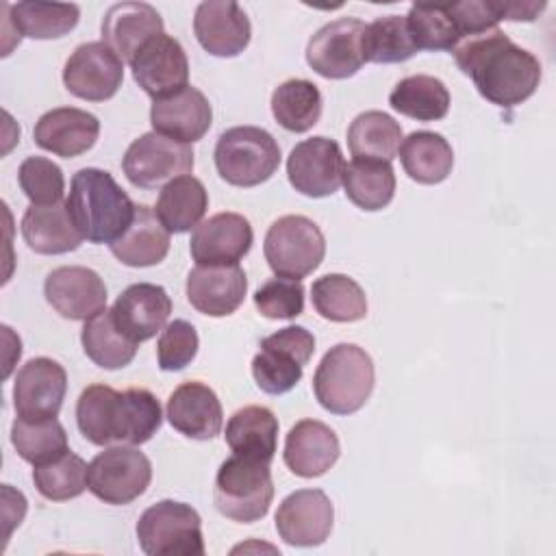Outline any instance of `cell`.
Segmentation results:
<instances>
[{
  "instance_id": "obj_30",
  "label": "cell",
  "mask_w": 556,
  "mask_h": 556,
  "mask_svg": "<svg viewBox=\"0 0 556 556\" xmlns=\"http://www.w3.org/2000/svg\"><path fill=\"white\" fill-rule=\"evenodd\" d=\"M109 248L111 254L128 267H152L167 256L169 232L156 217L154 208L137 204L132 224Z\"/></svg>"
},
{
  "instance_id": "obj_42",
  "label": "cell",
  "mask_w": 556,
  "mask_h": 556,
  "mask_svg": "<svg viewBox=\"0 0 556 556\" xmlns=\"http://www.w3.org/2000/svg\"><path fill=\"white\" fill-rule=\"evenodd\" d=\"M406 26L417 50H447L460 43V30L447 4H413Z\"/></svg>"
},
{
  "instance_id": "obj_47",
  "label": "cell",
  "mask_w": 556,
  "mask_h": 556,
  "mask_svg": "<svg viewBox=\"0 0 556 556\" xmlns=\"http://www.w3.org/2000/svg\"><path fill=\"white\" fill-rule=\"evenodd\" d=\"M547 4L541 2H513V0H497V13L500 20H508V22H532L539 17V13L545 9Z\"/></svg>"
},
{
  "instance_id": "obj_2",
  "label": "cell",
  "mask_w": 556,
  "mask_h": 556,
  "mask_svg": "<svg viewBox=\"0 0 556 556\" xmlns=\"http://www.w3.org/2000/svg\"><path fill=\"white\" fill-rule=\"evenodd\" d=\"M76 424L93 445H141L159 432L163 410L148 389L115 391L109 384H89L78 395Z\"/></svg>"
},
{
  "instance_id": "obj_32",
  "label": "cell",
  "mask_w": 556,
  "mask_h": 556,
  "mask_svg": "<svg viewBox=\"0 0 556 556\" xmlns=\"http://www.w3.org/2000/svg\"><path fill=\"white\" fill-rule=\"evenodd\" d=\"M400 163L419 185L443 182L454 167V150L447 139L432 130H415L400 143Z\"/></svg>"
},
{
  "instance_id": "obj_20",
  "label": "cell",
  "mask_w": 556,
  "mask_h": 556,
  "mask_svg": "<svg viewBox=\"0 0 556 556\" xmlns=\"http://www.w3.org/2000/svg\"><path fill=\"white\" fill-rule=\"evenodd\" d=\"M193 33L198 43L213 56L230 59L241 54L252 37L245 11L232 0L200 2L193 15Z\"/></svg>"
},
{
  "instance_id": "obj_28",
  "label": "cell",
  "mask_w": 556,
  "mask_h": 556,
  "mask_svg": "<svg viewBox=\"0 0 556 556\" xmlns=\"http://www.w3.org/2000/svg\"><path fill=\"white\" fill-rule=\"evenodd\" d=\"M22 237L37 254H65L80 248L85 241L76 230L70 211L63 202L50 206L30 204L22 217Z\"/></svg>"
},
{
  "instance_id": "obj_11",
  "label": "cell",
  "mask_w": 556,
  "mask_h": 556,
  "mask_svg": "<svg viewBox=\"0 0 556 556\" xmlns=\"http://www.w3.org/2000/svg\"><path fill=\"white\" fill-rule=\"evenodd\" d=\"M193 156L191 146L152 130L128 146L122 159V169L130 185L154 189L176 176L189 174L193 169Z\"/></svg>"
},
{
  "instance_id": "obj_1",
  "label": "cell",
  "mask_w": 556,
  "mask_h": 556,
  "mask_svg": "<svg viewBox=\"0 0 556 556\" xmlns=\"http://www.w3.org/2000/svg\"><path fill=\"white\" fill-rule=\"evenodd\" d=\"M452 54L478 93L502 109L526 102L541 83L539 59L500 28L465 37Z\"/></svg>"
},
{
  "instance_id": "obj_21",
  "label": "cell",
  "mask_w": 556,
  "mask_h": 556,
  "mask_svg": "<svg viewBox=\"0 0 556 556\" xmlns=\"http://www.w3.org/2000/svg\"><path fill=\"white\" fill-rule=\"evenodd\" d=\"M150 124L154 132L191 146L208 132L213 124V109L198 87L187 85L167 98L152 100Z\"/></svg>"
},
{
  "instance_id": "obj_29",
  "label": "cell",
  "mask_w": 556,
  "mask_h": 556,
  "mask_svg": "<svg viewBox=\"0 0 556 556\" xmlns=\"http://www.w3.org/2000/svg\"><path fill=\"white\" fill-rule=\"evenodd\" d=\"M224 437L232 454L271 463L278 447V417L267 406H243L228 419Z\"/></svg>"
},
{
  "instance_id": "obj_9",
  "label": "cell",
  "mask_w": 556,
  "mask_h": 556,
  "mask_svg": "<svg viewBox=\"0 0 556 556\" xmlns=\"http://www.w3.org/2000/svg\"><path fill=\"white\" fill-rule=\"evenodd\" d=\"M315 352V337L304 326H287L261 341L252 358V376L261 391L282 395L291 391L304 374V365Z\"/></svg>"
},
{
  "instance_id": "obj_25",
  "label": "cell",
  "mask_w": 556,
  "mask_h": 556,
  "mask_svg": "<svg viewBox=\"0 0 556 556\" xmlns=\"http://www.w3.org/2000/svg\"><path fill=\"white\" fill-rule=\"evenodd\" d=\"M341 456L337 432L317 419H300L285 437V465L300 478L324 476Z\"/></svg>"
},
{
  "instance_id": "obj_24",
  "label": "cell",
  "mask_w": 556,
  "mask_h": 556,
  "mask_svg": "<svg viewBox=\"0 0 556 556\" xmlns=\"http://www.w3.org/2000/svg\"><path fill=\"white\" fill-rule=\"evenodd\" d=\"M111 313L117 328L135 343H141L167 326L172 300L161 285L135 282L117 295Z\"/></svg>"
},
{
  "instance_id": "obj_6",
  "label": "cell",
  "mask_w": 556,
  "mask_h": 556,
  "mask_svg": "<svg viewBox=\"0 0 556 556\" xmlns=\"http://www.w3.org/2000/svg\"><path fill=\"white\" fill-rule=\"evenodd\" d=\"M280 146L258 126H235L215 143V167L222 180L232 187H256L269 180L280 165Z\"/></svg>"
},
{
  "instance_id": "obj_3",
  "label": "cell",
  "mask_w": 556,
  "mask_h": 556,
  "mask_svg": "<svg viewBox=\"0 0 556 556\" xmlns=\"http://www.w3.org/2000/svg\"><path fill=\"white\" fill-rule=\"evenodd\" d=\"M65 206L83 239L98 245L117 241L132 224L137 208L115 178L98 167H83L72 176Z\"/></svg>"
},
{
  "instance_id": "obj_4",
  "label": "cell",
  "mask_w": 556,
  "mask_h": 556,
  "mask_svg": "<svg viewBox=\"0 0 556 556\" xmlns=\"http://www.w3.org/2000/svg\"><path fill=\"white\" fill-rule=\"evenodd\" d=\"M376 384L371 356L356 343H337L319 361L313 391L321 408L332 415H352L365 406Z\"/></svg>"
},
{
  "instance_id": "obj_40",
  "label": "cell",
  "mask_w": 556,
  "mask_h": 556,
  "mask_svg": "<svg viewBox=\"0 0 556 556\" xmlns=\"http://www.w3.org/2000/svg\"><path fill=\"white\" fill-rule=\"evenodd\" d=\"M11 443L17 456L26 463L43 465L63 456L67 447V432L56 417L24 419L15 417L11 426Z\"/></svg>"
},
{
  "instance_id": "obj_17",
  "label": "cell",
  "mask_w": 556,
  "mask_h": 556,
  "mask_svg": "<svg viewBox=\"0 0 556 556\" xmlns=\"http://www.w3.org/2000/svg\"><path fill=\"white\" fill-rule=\"evenodd\" d=\"M48 304L65 319L87 321L106 308V285L98 271L83 265L52 269L43 282Z\"/></svg>"
},
{
  "instance_id": "obj_38",
  "label": "cell",
  "mask_w": 556,
  "mask_h": 556,
  "mask_svg": "<svg viewBox=\"0 0 556 556\" xmlns=\"http://www.w3.org/2000/svg\"><path fill=\"white\" fill-rule=\"evenodd\" d=\"M80 343L87 358L102 369H122L130 365L139 345L117 328L113 313L106 308L85 321Z\"/></svg>"
},
{
  "instance_id": "obj_46",
  "label": "cell",
  "mask_w": 556,
  "mask_h": 556,
  "mask_svg": "<svg viewBox=\"0 0 556 556\" xmlns=\"http://www.w3.org/2000/svg\"><path fill=\"white\" fill-rule=\"evenodd\" d=\"M200 339L187 319L169 321L159 337L156 343V358L163 371H180L185 369L198 354Z\"/></svg>"
},
{
  "instance_id": "obj_23",
  "label": "cell",
  "mask_w": 556,
  "mask_h": 556,
  "mask_svg": "<svg viewBox=\"0 0 556 556\" xmlns=\"http://www.w3.org/2000/svg\"><path fill=\"white\" fill-rule=\"evenodd\" d=\"M165 417L187 439L208 441L222 432L224 410L217 393L198 380L182 382L167 400Z\"/></svg>"
},
{
  "instance_id": "obj_39",
  "label": "cell",
  "mask_w": 556,
  "mask_h": 556,
  "mask_svg": "<svg viewBox=\"0 0 556 556\" xmlns=\"http://www.w3.org/2000/svg\"><path fill=\"white\" fill-rule=\"evenodd\" d=\"M402 126L384 111H365L348 128V148L354 159L389 161L397 154Z\"/></svg>"
},
{
  "instance_id": "obj_15",
  "label": "cell",
  "mask_w": 556,
  "mask_h": 556,
  "mask_svg": "<svg viewBox=\"0 0 556 556\" xmlns=\"http://www.w3.org/2000/svg\"><path fill=\"white\" fill-rule=\"evenodd\" d=\"M135 83L152 98H167L187 87L189 59L178 39L167 33L152 37L130 61Z\"/></svg>"
},
{
  "instance_id": "obj_16",
  "label": "cell",
  "mask_w": 556,
  "mask_h": 556,
  "mask_svg": "<svg viewBox=\"0 0 556 556\" xmlns=\"http://www.w3.org/2000/svg\"><path fill=\"white\" fill-rule=\"evenodd\" d=\"M67 393V374L61 363L48 356L30 358L22 365L13 382V406L17 417H56Z\"/></svg>"
},
{
  "instance_id": "obj_43",
  "label": "cell",
  "mask_w": 556,
  "mask_h": 556,
  "mask_svg": "<svg viewBox=\"0 0 556 556\" xmlns=\"http://www.w3.org/2000/svg\"><path fill=\"white\" fill-rule=\"evenodd\" d=\"M363 50L369 63H402L419 52L402 15H384L367 24Z\"/></svg>"
},
{
  "instance_id": "obj_41",
  "label": "cell",
  "mask_w": 556,
  "mask_h": 556,
  "mask_svg": "<svg viewBox=\"0 0 556 556\" xmlns=\"http://www.w3.org/2000/svg\"><path fill=\"white\" fill-rule=\"evenodd\" d=\"M87 476L89 465L72 450L50 463L35 465L33 469L35 489L50 502H65L83 495L85 489H89Z\"/></svg>"
},
{
  "instance_id": "obj_10",
  "label": "cell",
  "mask_w": 556,
  "mask_h": 556,
  "mask_svg": "<svg viewBox=\"0 0 556 556\" xmlns=\"http://www.w3.org/2000/svg\"><path fill=\"white\" fill-rule=\"evenodd\" d=\"M87 480L89 491L100 502L124 506L150 486L152 463L135 445H109L89 463Z\"/></svg>"
},
{
  "instance_id": "obj_34",
  "label": "cell",
  "mask_w": 556,
  "mask_h": 556,
  "mask_svg": "<svg viewBox=\"0 0 556 556\" xmlns=\"http://www.w3.org/2000/svg\"><path fill=\"white\" fill-rule=\"evenodd\" d=\"M389 104L400 115L417 122L443 119L450 111V91L441 78L415 74L402 78L389 93Z\"/></svg>"
},
{
  "instance_id": "obj_36",
  "label": "cell",
  "mask_w": 556,
  "mask_h": 556,
  "mask_svg": "<svg viewBox=\"0 0 556 556\" xmlns=\"http://www.w3.org/2000/svg\"><path fill=\"white\" fill-rule=\"evenodd\" d=\"M315 311L337 324L361 321L367 315V295L363 287L345 274H326L311 287Z\"/></svg>"
},
{
  "instance_id": "obj_5",
  "label": "cell",
  "mask_w": 556,
  "mask_h": 556,
  "mask_svg": "<svg viewBox=\"0 0 556 556\" xmlns=\"http://www.w3.org/2000/svg\"><path fill=\"white\" fill-rule=\"evenodd\" d=\"M274 480L269 463L232 454L215 476L213 502L219 515L237 523H254L269 513Z\"/></svg>"
},
{
  "instance_id": "obj_14",
  "label": "cell",
  "mask_w": 556,
  "mask_h": 556,
  "mask_svg": "<svg viewBox=\"0 0 556 556\" xmlns=\"http://www.w3.org/2000/svg\"><path fill=\"white\" fill-rule=\"evenodd\" d=\"M345 161L334 139L311 137L293 146L287 159L291 187L308 198L332 195L343 180Z\"/></svg>"
},
{
  "instance_id": "obj_12",
  "label": "cell",
  "mask_w": 556,
  "mask_h": 556,
  "mask_svg": "<svg viewBox=\"0 0 556 556\" xmlns=\"http://www.w3.org/2000/svg\"><path fill=\"white\" fill-rule=\"evenodd\" d=\"M367 24L356 17H339L324 24L306 46V63L324 78L354 76L367 61L363 50Z\"/></svg>"
},
{
  "instance_id": "obj_37",
  "label": "cell",
  "mask_w": 556,
  "mask_h": 556,
  "mask_svg": "<svg viewBox=\"0 0 556 556\" xmlns=\"http://www.w3.org/2000/svg\"><path fill=\"white\" fill-rule=\"evenodd\" d=\"M321 93L306 78H289L271 93V115L289 132H306L321 117Z\"/></svg>"
},
{
  "instance_id": "obj_8",
  "label": "cell",
  "mask_w": 556,
  "mask_h": 556,
  "mask_svg": "<svg viewBox=\"0 0 556 556\" xmlns=\"http://www.w3.org/2000/svg\"><path fill=\"white\" fill-rule=\"evenodd\" d=\"M263 252L269 269L278 278L302 280L321 265L326 239L313 219L304 215H282L269 226Z\"/></svg>"
},
{
  "instance_id": "obj_27",
  "label": "cell",
  "mask_w": 556,
  "mask_h": 556,
  "mask_svg": "<svg viewBox=\"0 0 556 556\" xmlns=\"http://www.w3.org/2000/svg\"><path fill=\"white\" fill-rule=\"evenodd\" d=\"M161 33L163 17L148 2H119L113 4L102 17V41L128 63L143 43Z\"/></svg>"
},
{
  "instance_id": "obj_19",
  "label": "cell",
  "mask_w": 556,
  "mask_h": 556,
  "mask_svg": "<svg viewBox=\"0 0 556 556\" xmlns=\"http://www.w3.org/2000/svg\"><path fill=\"white\" fill-rule=\"evenodd\" d=\"M254 243L250 222L239 213H217L191 232L189 252L195 265H239Z\"/></svg>"
},
{
  "instance_id": "obj_35",
  "label": "cell",
  "mask_w": 556,
  "mask_h": 556,
  "mask_svg": "<svg viewBox=\"0 0 556 556\" xmlns=\"http://www.w3.org/2000/svg\"><path fill=\"white\" fill-rule=\"evenodd\" d=\"M9 13L7 20L13 22L20 37L30 39H59L76 28L80 9L78 4L59 2H17L2 4Z\"/></svg>"
},
{
  "instance_id": "obj_7",
  "label": "cell",
  "mask_w": 556,
  "mask_h": 556,
  "mask_svg": "<svg viewBox=\"0 0 556 556\" xmlns=\"http://www.w3.org/2000/svg\"><path fill=\"white\" fill-rule=\"evenodd\" d=\"M137 541L148 556H202V519L191 504L161 500L137 519Z\"/></svg>"
},
{
  "instance_id": "obj_18",
  "label": "cell",
  "mask_w": 556,
  "mask_h": 556,
  "mask_svg": "<svg viewBox=\"0 0 556 556\" xmlns=\"http://www.w3.org/2000/svg\"><path fill=\"white\" fill-rule=\"evenodd\" d=\"M334 508L321 489H300L287 495L276 510L278 536L293 547L321 545L332 530Z\"/></svg>"
},
{
  "instance_id": "obj_22",
  "label": "cell",
  "mask_w": 556,
  "mask_h": 556,
  "mask_svg": "<svg viewBox=\"0 0 556 556\" xmlns=\"http://www.w3.org/2000/svg\"><path fill=\"white\" fill-rule=\"evenodd\" d=\"M185 291L198 313L226 317L243 304L248 278L239 265H198L187 274Z\"/></svg>"
},
{
  "instance_id": "obj_26",
  "label": "cell",
  "mask_w": 556,
  "mask_h": 556,
  "mask_svg": "<svg viewBox=\"0 0 556 556\" xmlns=\"http://www.w3.org/2000/svg\"><path fill=\"white\" fill-rule=\"evenodd\" d=\"M100 135V122L93 113L76 106L46 111L33 130L35 143L63 159H74L93 148Z\"/></svg>"
},
{
  "instance_id": "obj_13",
  "label": "cell",
  "mask_w": 556,
  "mask_h": 556,
  "mask_svg": "<svg viewBox=\"0 0 556 556\" xmlns=\"http://www.w3.org/2000/svg\"><path fill=\"white\" fill-rule=\"evenodd\" d=\"M124 83V61L104 41L80 43L63 67L65 89L87 102L111 100Z\"/></svg>"
},
{
  "instance_id": "obj_44",
  "label": "cell",
  "mask_w": 556,
  "mask_h": 556,
  "mask_svg": "<svg viewBox=\"0 0 556 556\" xmlns=\"http://www.w3.org/2000/svg\"><path fill=\"white\" fill-rule=\"evenodd\" d=\"M17 182L35 206H50L63 200L65 178L56 163L46 156H28L17 169Z\"/></svg>"
},
{
  "instance_id": "obj_33",
  "label": "cell",
  "mask_w": 556,
  "mask_h": 556,
  "mask_svg": "<svg viewBox=\"0 0 556 556\" xmlns=\"http://www.w3.org/2000/svg\"><path fill=\"white\" fill-rule=\"evenodd\" d=\"M348 200L363 211H382L395 195V174L389 161L354 159L343 169Z\"/></svg>"
},
{
  "instance_id": "obj_45",
  "label": "cell",
  "mask_w": 556,
  "mask_h": 556,
  "mask_svg": "<svg viewBox=\"0 0 556 556\" xmlns=\"http://www.w3.org/2000/svg\"><path fill=\"white\" fill-rule=\"evenodd\" d=\"M254 306L267 319H293L304 311L302 280L271 278L254 293Z\"/></svg>"
},
{
  "instance_id": "obj_31",
  "label": "cell",
  "mask_w": 556,
  "mask_h": 556,
  "mask_svg": "<svg viewBox=\"0 0 556 556\" xmlns=\"http://www.w3.org/2000/svg\"><path fill=\"white\" fill-rule=\"evenodd\" d=\"M208 208V191L191 174L176 176L163 185L154 213L172 235H182L195 228Z\"/></svg>"
}]
</instances>
